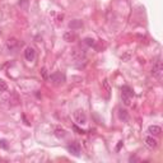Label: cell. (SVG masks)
<instances>
[{
	"label": "cell",
	"mask_w": 163,
	"mask_h": 163,
	"mask_svg": "<svg viewBox=\"0 0 163 163\" xmlns=\"http://www.w3.org/2000/svg\"><path fill=\"white\" fill-rule=\"evenodd\" d=\"M162 73H163V68H162V62L161 60L156 61V64L153 65V69H152V75L154 78H157L158 80L162 79Z\"/></svg>",
	"instance_id": "2"
},
{
	"label": "cell",
	"mask_w": 163,
	"mask_h": 163,
	"mask_svg": "<svg viewBox=\"0 0 163 163\" xmlns=\"http://www.w3.org/2000/svg\"><path fill=\"white\" fill-rule=\"evenodd\" d=\"M42 75L43 78H46V69H42Z\"/></svg>",
	"instance_id": "17"
},
{
	"label": "cell",
	"mask_w": 163,
	"mask_h": 163,
	"mask_svg": "<svg viewBox=\"0 0 163 163\" xmlns=\"http://www.w3.org/2000/svg\"><path fill=\"white\" fill-rule=\"evenodd\" d=\"M80 26H82L80 22H72L70 23V28H75V27H80Z\"/></svg>",
	"instance_id": "12"
},
{
	"label": "cell",
	"mask_w": 163,
	"mask_h": 163,
	"mask_svg": "<svg viewBox=\"0 0 163 163\" xmlns=\"http://www.w3.org/2000/svg\"><path fill=\"white\" fill-rule=\"evenodd\" d=\"M7 89H8V85L5 84V82L0 80V92H7Z\"/></svg>",
	"instance_id": "11"
},
{
	"label": "cell",
	"mask_w": 163,
	"mask_h": 163,
	"mask_svg": "<svg viewBox=\"0 0 163 163\" xmlns=\"http://www.w3.org/2000/svg\"><path fill=\"white\" fill-rule=\"evenodd\" d=\"M55 135L58 138H64L65 135H66V131H65L64 129H60V127H56L55 129Z\"/></svg>",
	"instance_id": "9"
},
{
	"label": "cell",
	"mask_w": 163,
	"mask_h": 163,
	"mask_svg": "<svg viewBox=\"0 0 163 163\" xmlns=\"http://www.w3.org/2000/svg\"><path fill=\"white\" fill-rule=\"evenodd\" d=\"M24 58H26V60H28V61H33L34 58H36V52H34L33 48L27 47L26 50H24Z\"/></svg>",
	"instance_id": "4"
},
{
	"label": "cell",
	"mask_w": 163,
	"mask_h": 163,
	"mask_svg": "<svg viewBox=\"0 0 163 163\" xmlns=\"http://www.w3.org/2000/svg\"><path fill=\"white\" fill-rule=\"evenodd\" d=\"M119 116H120V119H121V120H127L126 111H124V110H120V111H119Z\"/></svg>",
	"instance_id": "10"
},
{
	"label": "cell",
	"mask_w": 163,
	"mask_h": 163,
	"mask_svg": "<svg viewBox=\"0 0 163 163\" xmlns=\"http://www.w3.org/2000/svg\"><path fill=\"white\" fill-rule=\"evenodd\" d=\"M50 78H51V80L55 82L56 84H60V83H64L65 82V77L61 73H55V74H52Z\"/></svg>",
	"instance_id": "7"
},
{
	"label": "cell",
	"mask_w": 163,
	"mask_h": 163,
	"mask_svg": "<svg viewBox=\"0 0 163 163\" xmlns=\"http://www.w3.org/2000/svg\"><path fill=\"white\" fill-rule=\"evenodd\" d=\"M85 43L88 46H93L94 45V40L93 38H85Z\"/></svg>",
	"instance_id": "14"
},
{
	"label": "cell",
	"mask_w": 163,
	"mask_h": 163,
	"mask_svg": "<svg viewBox=\"0 0 163 163\" xmlns=\"http://www.w3.org/2000/svg\"><path fill=\"white\" fill-rule=\"evenodd\" d=\"M74 119L79 125H84L87 122V116L83 111H77V112H74Z\"/></svg>",
	"instance_id": "3"
},
{
	"label": "cell",
	"mask_w": 163,
	"mask_h": 163,
	"mask_svg": "<svg viewBox=\"0 0 163 163\" xmlns=\"http://www.w3.org/2000/svg\"><path fill=\"white\" fill-rule=\"evenodd\" d=\"M68 150H69L72 154H74V156L78 157L80 154V146L78 145L77 143H72V144L68 145Z\"/></svg>",
	"instance_id": "6"
},
{
	"label": "cell",
	"mask_w": 163,
	"mask_h": 163,
	"mask_svg": "<svg viewBox=\"0 0 163 163\" xmlns=\"http://www.w3.org/2000/svg\"><path fill=\"white\" fill-rule=\"evenodd\" d=\"M0 148H3V149H8L7 140H0Z\"/></svg>",
	"instance_id": "13"
},
{
	"label": "cell",
	"mask_w": 163,
	"mask_h": 163,
	"mask_svg": "<svg viewBox=\"0 0 163 163\" xmlns=\"http://www.w3.org/2000/svg\"><path fill=\"white\" fill-rule=\"evenodd\" d=\"M129 59H130V55H129V54H126V55L121 56V60H122V61H127Z\"/></svg>",
	"instance_id": "15"
},
{
	"label": "cell",
	"mask_w": 163,
	"mask_h": 163,
	"mask_svg": "<svg viewBox=\"0 0 163 163\" xmlns=\"http://www.w3.org/2000/svg\"><path fill=\"white\" fill-rule=\"evenodd\" d=\"M65 40H66V41H72L73 40V34H69V33H66V34H65Z\"/></svg>",
	"instance_id": "16"
},
{
	"label": "cell",
	"mask_w": 163,
	"mask_h": 163,
	"mask_svg": "<svg viewBox=\"0 0 163 163\" xmlns=\"http://www.w3.org/2000/svg\"><path fill=\"white\" fill-rule=\"evenodd\" d=\"M121 97H122V102H124L125 106H130L131 105V99L134 97V93L133 91L129 88V87H122L121 88Z\"/></svg>",
	"instance_id": "1"
},
{
	"label": "cell",
	"mask_w": 163,
	"mask_h": 163,
	"mask_svg": "<svg viewBox=\"0 0 163 163\" xmlns=\"http://www.w3.org/2000/svg\"><path fill=\"white\" fill-rule=\"evenodd\" d=\"M144 142H145V145L148 146L149 149H154L157 145H158V142H157V139H156V138H153V136H146Z\"/></svg>",
	"instance_id": "5"
},
{
	"label": "cell",
	"mask_w": 163,
	"mask_h": 163,
	"mask_svg": "<svg viewBox=\"0 0 163 163\" xmlns=\"http://www.w3.org/2000/svg\"><path fill=\"white\" fill-rule=\"evenodd\" d=\"M148 133L152 135H159L162 133V129L159 126H157V125H152V126L148 127Z\"/></svg>",
	"instance_id": "8"
}]
</instances>
